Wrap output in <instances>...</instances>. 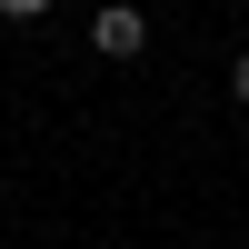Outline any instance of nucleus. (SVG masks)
Listing matches in <instances>:
<instances>
[{"label":"nucleus","instance_id":"nucleus-2","mask_svg":"<svg viewBox=\"0 0 249 249\" xmlns=\"http://www.w3.org/2000/svg\"><path fill=\"white\" fill-rule=\"evenodd\" d=\"M230 100H239V110H249V50L230 60Z\"/></svg>","mask_w":249,"mask_h":249},{"label":"nucleus","instance_id":"nucleus-1","mask_svg":"<svg viewBox=\"0 0 249 249\" xmlns=\"http://www.w3.org/2000/svg\"><path fill=\"white\" fill-rule=\"evenodd\" d=\"M90 50H100V60H140V50H150V20H140L130 0H110V10L90 20Z\"/></svg>","mask_w":249,"mask_h":249}]
</instances>
